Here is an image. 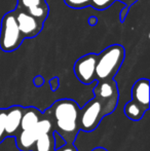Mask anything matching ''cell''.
<instances>
[{
  "instance_id": "cell-1",
  "label": "cell",
  "mask_w": 150,
  "mask_h": 151,
  "mask_svg": "<svg viewBox=\"0 0 150 151\" xmlns=\"http://www.w3.org/2000/svg\"><path fill=\"white\" fill-rule=\"evenodd\" d=\"M52 117L56 122L58 133L65 139L66 143H72L78 131V115L79 109L73 100H59L50 108Z\"/></svg>"
},
{
  "instance_id": "cell-2",
  "label": "cell",
  "mask_w": 150,
  "mask_h": 151,
  "mask_svg": "<svg viewBox=\"0 0 150 151\" xmlns=\"http://www.w3.org/2000/svg\"><path fill=\"white\" fill-rule=\"evenodd\" d=\"M126 57V50L120 44H112L97 55L96 80L113 79L120 69Z\"/></svg>"
},
{
  "instance_id": "cell-3",
  "label": "cell",
  "mask_w": 150,
  "mask_h": 151,
  "mask_svg": "<svg viewBox=\"0 0 150 151\" xmlns=\"http://www.w3.org/2000/svg\"><path fill=\"white\" fill-rule=\"evenodd\" d=\"M24 41L21 34L14 12H6L1 20L0 27V50L5 52H11L18 50Z\"/></svg>"
},
{
  "instance_id": "cell-4",
  "label": "cell",
  "mask_w": 150,
  "mask_h": 151,
  "mask_svg": "<svg viewBox=\"0 0 150 151\" xmlns=\"http://www.w3.org/2000/svg\"><path fill=\"white\" fill-rule=\"evenodd\" d=\"M98 84L95 88V98L100 102L102 106L103 115L106 116L112 113L118 103V88L113 79L98 80Z\"/></svg>"
},
{
  "instance_id": "cell-5",
  "label": "cell",
  "mask_w": 150,
  "mask_h": 151,
  "mask_svg": "<svg viewBox=\"0 0 150 151\" xmlns=\"http://www.w3.org/2000/svg\"><path fill=\"white\" fill-rule=\"evenodd\" d=\"M104 115L102 112V106L100 102L94 98L81 110H79L78 125L82 131L92 132L97 129Z\"/></svg>"
},
{
  "instance_id": "cell-6",
  "label": "cell",
  "mask_w": 150,
  "mask_h": 151,
  "mask_svg": "<svg viewBox=\"0 0 150 151\" xmlns=\"http://www.w3.org/2000/svg\"><path fill=\"white\" fill-rule=\"evenodd\" d=\"M96 54H88L85 56H82L75 62L73 70L80 82L84 84H90L96 80Z\"/></svg>"
},
{
  "instance_id": "cell-7",
  "label": "cell",
  "mask_w": 150,
  "mask_h": 151,
  "mask_svg": "<svg viewBox=\"0 0 150 151\" xmlns=\"http://www.w3.org/2000/svg\"><path fill=\"white\" fill-rule=\"evenodd\" d=\"M16 14V20L18 23L19 29L24 39L26 38H34L43 29L44 22L37 20L36 18L29 14L27 12L16 8L14 10Z\"/></svg>"
},
{
  "instance_id": "cell-8",
  "label": "cell",
  "mask_w": 150,
  "mask_h": 151,
  "mask_svg": "<svg viewBox=\"0 0 150 151\" xmlns=\"http://www.w3.org/2000/svg\"><path fill=\"white\" fill-rule=\"evenodd\" d=\"M16 8L25 10L41 22H45L50 14L46 0H18Z\"/></svg>"
},
{
  "instance_id": "cell-9",
  "label": "cell",
  "mask_w": 150,
  "mask_h": 151,
  "mask_svg": "<svg viewBox=\"0 0 150 151\" xmlns=\"http://www.w3.org/2000/svg\"><path fill=\"white\" fill-rule=\"evenodd\" d=\"M24 109L19 106L6 109V117H5V136H14L20 129L21 119Z\"/></svg>"
},
{
  "instance_id": "cell-10",
  "label": "cell",
  "mask_w": 150,
  "mask_h": 151,
  "mask_svg": "<svg viewBox=\"0 0 150 151\" xmlns=\"http://www.w3.org/2000/svg\"><path fill=\"white\" fill-rule=\"evenodd\" d=\"M132 100L149 109V80L141 78L132 88Z\"/></svg>"
},
{
  "instance_id": "cell-11",
  "label": "cell",
  "mask_w": 150,
  "mask_h": 151,
  "mask_svg": "<svg viewBox=\"0 0 150 151\" xmlns=\"http://www.w3.org/2000/svg\"><path fill=\"white\" fill-rule=\"evenodd\" d=\"M38 136L33 129H21L20 134L17 136V147L21 151H29L34 147Z\"/></svg>"
},
{
  "instance_id": "cell-12",
  "label": "cell",
  "mask_w": 150,
  "mask_h": 151,
  "mask_svg": "<svg viewBox=\"0 0 150 151\" xmlns=\"http://www.w3.org/2000/svg\"><path fill=\"white\" fill-rule=\"evenodd\" d=\"M40 118V112L35 108H28L24 109L21 119L20 129H31L35 127V124L39 121Z\"/></svg>"
},
{
  "instance_id": "cell-13",
  "label": "cell",
  "mask_w": 150,
  "mask_h": 151,
  "mask_svg": "<svg viewBox=\"0 0 150 151\" xmlns=\"http://www.w3.org/2000/svg\"><path fill=\"white\" fill-rule=\"evenodd\" d=\"M148 110V108L144 107V106L140 105L135 101H130L126 104L123 108L124 114L128 118H130L131 120L138 121L144 116L145 112Z\"/></svg>"
},
{
  "instance_id": "cell-14",
  "label": "cell",
  "mask_w": 150,
  "mask_h": 151,
  "mask_svg": "<svg viewBox=\"0 0 150 151\" xmlns=\"http://www.w3.org/2000/svg\"><path fill=\"white\" fill-rule=\"evenodd\" d=\"M35 151H52L55 149L54 137L50 134H43L37 138L34 144Z\"/></svg>"
},
{
  "instance_id": "cell-15",
  "label": "cell",
  "mask_w": 150,
  "mask_h": 151,
  "mask_svg": "<svg viewBox=\"0 0 150 151\" xmlns=\"http://www.w3.org/2000/svg\"><path fill=\"white\" fill-rule=\"evenodd\" d=\"M52 129V123L48 118L40 119L36 124H35V127H33V129L35 131V133H36V135L38 137L43 135V134H50Z\"/></svg>"
},
{
  "instance_id": "cell-16",
  "label": "cell",
  "mask_w": 150,
  "mask_h": 151,
  "mask_svg": "<svg viewBox=\"0 0 150 151\" xmlns=\"http://www.w3.org/2000/svg\"><path fill=\"white\" fill-rule=\"evenodd\" d=\"M64 2L72 8H83L92 5V0H64Z\"/></svg>"
},
{
  "instance_id": "cell-17",
  "label": "cell",
  "mask_w": 150,
  "mask_h": 151,
  "mask_svg": "<svg viewBox=\"0 0 150 151\" xmlns=\"http://www.w3.org/2000/svg\"><path fill=\"white\" fill-rule=\"evenodd\" d=\"M115 0H92V5L97 10H105L112 5Z\"/></svg>"
},
{
  "instance_id": "cell-18",
  "label": "cell",
  "mask_w": 150,
  "mask_h": 151,
  "mask_svg": "<svg viewBox=\"0 0 150 151\" xmlns=\"http://www.w3.org/2000/svg\"><path fill=\"white\" fill-rule=\"evenodd\" d=\"M5 117L6 109H0V143L4 140L5 136Z\"/></svg>"
},
{
  "instance_id": "cell-19",
  "label": "cell",
  "mask_w": 150,
  "mask_h": 151,
  "mask_svg": "<svg viewBox=\"0 0 150 151\" xmlns=\"http://www.w3.org/2000/svg\"><path fill=\"white\" fill-rule=\"evenodd\" d=\"M54 145H55V150H58L60 148H62L64 145H66V141L63 138V136L58 132L54 133Z\"/></svg>"
},
{
  "instance_id": "cell-20",
  "label": "cell",
  "mask_w": 150,
  "mask_h": 151,
  "mask_svg": "<svg viewBox=\"0 0 150 151\" xmlns=\"http://www.w3.org/2000/svg\"><path fill=\"white\" fill-rule=\"evenodd\" d=\"M50 88L52 91H57V88L60 86V82H59V78L58 77H54L50 80Z\"/></svg>"
},
{
  "instance_id": "cell-21",
  "label": "cell",
  "mask_w": 150,
  "mask_h": 151,
  "mask_svg": "<svg viewBox=\"0 0 150 151\" xmlns=\"http://www.w3.org/2000/svg\"><path fill=\"white\" fill-rule=\"evenodd\" d=\"M128 10H130V7H128V6H126V5H124V7L121 9V12H120V16H119L120 22L121 23L124 22V20H126V16H128Z\"/></svg>"
},
{
  "instance_id": "cell-22",
  "label": "cell",
  "mask_w": 150,
  "mask_h": 151,
  "mask_svg": "<svg viewBox=\"0 0 150 151\" xmlns=\"http://www.w3.org/2000/svg\"><path fill=\"white\" fill-rule=\"evenodd\" d=\"M33 83H34V86H43L44 84V78L42 77V76L38 75L34 78V79H33Z\"/></svg>"
},
{
  "instance_id": "cell-23",
  "label": "cell",
  "mask_w": 150,
  "mask_h": 151,
  "mask_svg": "<svg viewBox=\"0 0 150 151\" xmlns=\"http://www.w3.org/2000/svg\"><path fill=\"white\" fill-rule=\"evenodd\" d=\"M118 1H120L121 3H123L126 6H128V7H131V6H132L133 4L136 3L138 0H118Z\"/></svg>"
},
{
  "instance_id": "cell-24",
  "label": "cell",
  "mask_w": 150,
  "mask_h": 151,
  "mask_svg": "<svg viewBox=\"0 0 150 151\" xmlns=\"http://www.w3.org/2000/svg\"><path fill=\"white\" fill-rule=\"evenodd\" d=\"M97 23H98V19H97L96 17H90V18H88V24H90V26H92V27L96 26Z\"/></svg>"
},
{
  "instance_id": "cell-25",
  "label": "cell",
  "mask_w": 150,
  "mask_h": 151,
  "mask_svg": "<svg viewBox=\"0 0 150 151\" xmlns=\"http://www.w3.org/2000/svg\"><path fill=\"white\" fill-rule=\"evenodd\" d=\"M59 150V149H58ZM59 151H75L74 149H73L71 146H66V147H64V148H62L61 150H59Z\"/></svg>"
},
{
  "instance_id": "cell-26",
  "label": "cell",
  "mask_w": 150,
  "mask_h": 151,
  "mask_svg": "<svg viewBox=\"0 0 150 151\" xmlns=\"http://www.w3.org/2000/svg\"><path fill=\"white\" fill-rule=\"evenodd\" d=\"M93 151H107V150L104 149V148H100V147H99V148H96V149H94Z\"/></svg>"
}]
</instances>
